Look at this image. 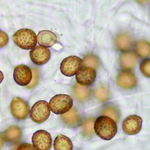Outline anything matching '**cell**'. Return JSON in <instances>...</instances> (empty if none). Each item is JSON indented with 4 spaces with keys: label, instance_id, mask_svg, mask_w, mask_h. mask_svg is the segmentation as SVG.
<instances>
[{
    "label": "cell",
    "instance_id": "cell-26",
    "mask_svg": "<svg viewBox=\"0 0 150 150\" xmlns=\"http://www.w3.org/2000/svg\"><path fill=\"white\" fill-rule=\"evenodd\" d=\"M8 42V37L6 33L0 30V48L7 45Z\"/></svg>",
    "mask_w": 150,
    "mask_h": 150
},
{
    "label": "cell",
    "instance_id": "cell-9",
    "mask_svg": "<svg viewBox=\"0 0 150 150\" xmlns=\"http://www.w3.org/2000/svg\"><path fill=\"white\" fill-rule=\"evenodd\" d=\"M30 59L37 65L45 64L50 59L51 52L48 48L37 46L31 49L30 52Z\"/></svg>",
    "mask_w": 150,
    "mask_h": 150
},
{
    "label": "cell",
    "instance_id": "cell-15",
    "mask_svg": "<svg viewBox=\"0 0 150 150\" xmlns=\"http://www.w3.org/2000/svg\"><path fill=\"white\" fill-rule=\"evenodd\" d=\"M54 150H73V145L71 139L64 135H58L54 141Z\"/></svg>",
    "mask_w": 150,
    "mask_h": 150
},
{
    "label": "cell",
    "instance_id": "cell-21",
    "mask_svg": "<svg viewBox=\"0 0 150 150\" xmlns=\"http://www.w3.org/2000/svg\"><path fill=\"white\" fill-rule=\"evenodd\" d=\"M104 116L111 117L116 122H118L120 118V114L119 110L116 108L112 106H108L103 109L102 112Z\"/></svg>",
    "mask_w": 150,
    "mask_h": 150
},
{
    "label": "cell",
    "instance_id": "cell-19",
    "mask_svg": "<svg viewBox=\"0 0 150 150\" xmlns=\"http://www.w3.org/2000/svg\"><path fill=\"white\" fill-rule=\"evenodd\" d=\"M89 88L87 87L76 84L74 88V93L77 99L79 100H83L89 96Z\"/></svg>",
    "mask_w": 150,
    "mask_h": 150
},
{
    "label": "cell",
    "instance_id": "cell-27",
    "mask_svg": "<svg viewBox=\"0 0 150 150\" xmlns=\"http://www.w3.org/2000/svg\"><path fill=\"white\" fill-rule=\"evenodd\" d=\"M17 150H38L37 148L30 144L24 143L19 146Z\"/></svg>",
    "mask_w": 150,
    "mask_h": 150
},
{
    "label": "cell",
    "instance_id": "cell-18",
    "mask_svg": "<svg viewBox=\"0 0 150 150\" xmlns=\"http://www.w3.org/2000/svg\"><path fill=\"white\" fill-rule=\"evenodd\" d=\"M115 45L117 47L121 50H126L130 47L132 40L126 34H120L116 38Z\"/></svg>",
    "mask_w": 150,
    "mask_h": 150
},
{
    "label": "cell",
    "instance_id": "cell-8",
    "mask_svg": "<svg viewBox=\"0 0 150 150\" xmlns=\"http://www.w3.org/2000/svg\"><path fill=\"white\" fill-rule=\"evenodd\" d=\"M13 78L18 85L22 86H28L30 84L33 78L32 71L27 65H19L14 70Z\"/></svg>",
    "mask_w": 150,
    "mask_h": 150
},
{
    "label": "cell",
    "instance_id": "cell-28",
    "mask_svg": "<svg viewBox=\"0 0 150 150\" xmlns=\"http://www.w3.org/2000/svg\"><path fill=\"white\" fill-rule=\"evenodd\" d=\"M33 75H34V78L32 80V82H30V84L27 86V88H31L34 87V86L36 85L38 81V72L36 70H33Z\"/></svg>",
    "mask_w": 150,
    "mask_h": 150
},
{
    "label": "cell",
    "instance_id": "cell-14",
    "mask_svg": "<svg viewBox=\"0 0 150 150\" xmlns=\"http://www.w3.org/2000/svg\"><path fill=\"white\" fill-rule=\"evenodd\" d=\"M22 132L18 126L15 125L8 127L4 132L3 138L7 142L16 144L21 138Z\"/></svg>",
    "mask_w": 150,
    "mask_h": 150
},
{
    "label": "cell",
    "instance_id": "cell-17",
    "mask_svg": "<svg viewBox=\"0 0 150 150\" xmlns=\"http://www.w3.org/2000/svg\"><path fill=\"white\" fill-rule=\"evenodd\" d=\"M137 57L133 52H126L121 56L120 62L122 68L130 69L135 66L137 63Z\"/></svg>",
    "mask_w": 150,
    "mask_h": 150
},
{
    "label": "cell",
    "instance_id": "cell-12",
    "mask_svg": "<svg viewBox=\"0 0 150 150\" xmlns=\"http://www.w3.org/2000/svg\"><path fill=\"white\" fill-rule=\"evenodd\" d=\"M117 82L119 86L125 89L133 88L137 83L134 74L129 71L121 72L117 75Z\"/></svg>",
    "mask_w": 150,
    "mask_h": 150
},
{
    "label": "cell",
    "instance_id": "cell-16",
    "mask_svg": "<svg viewBox=\"0 0 150 150\" xmlns=\"http://www.w3.org/2000/svg\"><path fill=\"white\" fill-rule=\"evenodd\" d=\"M65 123L71 126H76L81 121L79 113L74 108L61 116Z\"/></svg>",
    "mask_w": 150,
    "mask_h": 150
},
{
    "label": "cell",
    "instance_id": "cell-23",
    "mask_svg": "<svg viewBox=\"0 0 150 150\" xmlns=\"http://www.w3.org/2000/svg\"><path fill=\"white\" fill-rule=\"evenodd\" d=\"M84 65L90 68H96L99 66L98 59L93 55H88L85 57L83 59Z\"/></svg>",
    "mask_w": 150,
    "mask_h": 150
},
{
    "label": "cell",
    "instance_id": "cell-7",
    "mask_svg": "<svg viewBox=\"0 0 150 150\" xmlns=\"http://www.w3.org/2000/svg\"><path fill=\"white\" fill-rule=\"evenodd\" d=\"M32 141L38 150H50L52 144L50 134L44 130L36 131L32 136Z\"/></svg>",
    "mask_w": 150,
    "mask_h": 150
},
{
    "label": "cell",
    "instance_id": "cell-29",
    "mask_svg": "<svg viewBox=\"0 0 150 150\" xmlns=\"http://www.w3.org/2000/svg\"><path fill=\"white\" fill-rule=\"evenodd\" d=\"M4 144V139L2 136L0 135V150L2 148Z\"/></svg>",
    "mask_w": 150,
    "mask_h": 150
},
{
    "label": "cell",
    "instance_id": "cell-25",
    "mask_svg": "<svg viewBox=\"0 0 150 150\" xmlns=\"http://www.w3.org/2000/svg\"><path fill=\"white\" fill-rule=\"evenodd\" d=\"M140 69L141 72L144 76L149 78L150 76V59L144 60L140 64Z\"/></svg>",
    "mask_w": 150,
    "mask_h": 150
},
{
    "label": "cell",
    "instance_id": "cell-3",
    "mask_svg": "<svg viewBox=\"0 0 150 150\" xmlns=\"http://www.w3.org/2000/svg\"><path fill=\"white\" fill-rule=\"evenodd\" d=\"M73 103V99L70 96L66 94L57 95L50 100V107L54 114L63 115L71 109Z\"/></svg>",
    "mask_w": 150,
    "mask_h": 150
},
{
    "label": "cell",
    "instance_id": "cell-20",
    "mask_svg": "<svg viewBox=\"0 0 150 150\" xmlns=\"http://www.w3.org/2000/svg\"><path fill=\"white\" fill-rule=\"evenodd\" d=\"M150 49V44L148 42L145 41H139L136 46V50L138 54L142 57L149 56Z\"/></svg>",
    "mask_w": 150,
    "mask_h": 150
},
{
    "label": "cell",
    "instance_id": "cell-5",
    "mask_svg": "<svg viewBox=\"0 0 150 150\" xmlns=\"http://www.w3.org/2000/svg\"><path fill=\"white\" fill-rule=\"evenodd\" d=\"M81 59L76 56H70L64 59L60 64L61 73L67 77L74 76L82 66Z\"/></svg>",
    "mask_w": 150,
    "mask_h": 150
},
{
    "label": "cell",
    "instance_id": "cell-11",
    "mask_svg": "<svg viewBox=\"0 0 150 150\" xmlns=\"http://www.w3.org/2000/svg\"><path fill=\"white\" fill-rule=\"evenodd\" d=\"M96 78V72L93 68L84 67L81 68L76 74V79L78 84L82 86L92 85Z\"/></svg>",
    "mask_w": 150,
    "mask_h": 150
},
{
    "label": "cell",
    "instance_id": "cell-1",
    "mask_svg": "<svg viewBox=\"0 0 150 150\" xmlns=\"http://www.w3.org/2000/svg\"><path fill=\"white\" fill-rule=\"evenodd\" d=\"M94 129L96 135L102 139L109 140L117 132V125L113 119L106 116L98 117L94 123Z\"/></svg>",
    "mask_w": 150,
    "mask_h": 150
},
{
    "label": "cell",
    "instance_id": "cell-2",
    "mask_svg": "<svg viewBox=\"0 0 150 150\" xmlns=\"http://www.w3.org/2000/svg\"><path fill=\"white\" fill-rule=\"evenodd\" d=\"M13 39L15 43L23 50L32 49L37 43L35 33L28 29H21L17 30L14 35Z\"/></svg>",
    "mask_w": 150,
    "mask_h": 150
},
{
    "label": "cell",
    "instance_id": "cell-24",
    "mask_svg": "<svg viewBox=\"0 0 150 150\" xmlns=\"http://www.w3.org/2000/svg\"><path fill=\"white\" fill-rule=\"evenodd\" d=\"M94 122V119L91 118L86 120L83 125V129L84 132L87 135H91L93 134Z\"/></svg>",
    "mask_w": 150,
    "mask_h": 150
},
{
    "label": "cell",
    "instance_id": "cell-30",
    "mask_svg": "<svg viewBox=\"0 0 150 150\" xmlns=\"http://www.w3.org/2000/svg\"><path fill=\"white\" fill-rule=\"evenodd\" d=\"M3 79H4V75L2 72L0 71V84L2 82Z\"/></svg>",
    "mask_w": 150,
    "mask_h": 150
},
{
    "label": "cell",
    "instance_id": "cell-22",
    "mask_svg": "<svg viewBox=\"0 0 150 150\" xmlns=\"http://www.w3.org/2000/svg\"><path fill=\"white\" fill-rule=\"evenodd\" d=\"M95 96L98 100L101 102H104L108 100V93L106 88L103 86H100L96 89Z\"/></svg>",
    "mask_w": 150,
    "mask_h": 150
},
{
    "label": "cell",
    "instance_id": "cell-10",
    "mask_svg": "<svg viewBox=\"0 0 150 150\" xmlns=\"http://www.w3.org/2000/svg\"><path fill=\"white\" fill-rule=\"evenodd\" d=\"M142 124V119L140 117L136 115H130L123 122V130L128 135H136L141 130Z\"/></svg>",
    "mask_w": 150,
    "mask_h": 150
},
{
    "label": "cell",
    "instance_id": "cell-6",
    "mask_svg": "<svg viewBox=\"0 0 150 150\" xmlns=\"http://www.w3.org/2000/svg\"><path fill=\"white\" fill-rule=\"evenodd\" d=\"M10 110L13 116L17 120H23L28 116L30 108L27 102L21 98L15 97L11 102Z\"/></svg>",
    "mask_w": 150,
    "mask_h": 150
},
{
    "label": "cell",
    "instance_id": "cell-13",
    "mask_svg": "<svg viewBox=\"0 0 150 150\" xmlns=\"http://www.w3.org/2000/svg\"><path fill=\"white\" fill-rule=\"evenodd\" d=\"M37 42L43 47H52L57 42V38L53 32L48 30H43L38 34Z\"/></svg>",
    "mask_w": 150,
    "mask_h": 150
},
{
    "label": "cell",
    "instance_id": "cell-4",
    "mask_svg": "<svg viewBox=\"0 0 150 150\" xmlns=\"http://www.w3.org/2000/svg\"><path fill=\"white\" fill-rule=\"evenodd\" d=\"M50 115L49 103L46 101L37 102L31 108L30 117L31 120L38 124L42 123L47 120Z\"/></svg>",
    "mask_w": 150,
    "mask_h": 150
}]
</instances>
